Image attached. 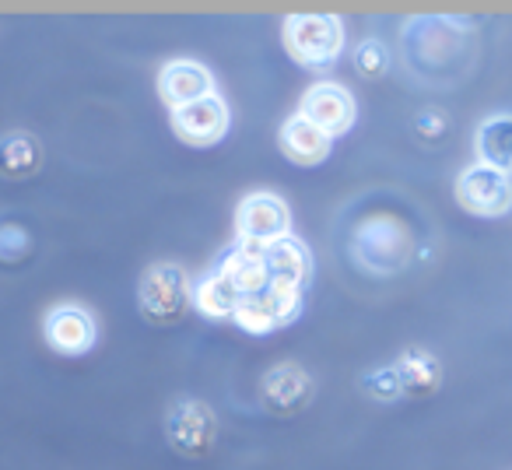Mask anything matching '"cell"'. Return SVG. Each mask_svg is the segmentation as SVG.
I'll use <instances>...</instances> for the list:
<instances>
[{
	"label": "cell",
	"instance_id": "1",
	"mask_svg": "<svg viewBox=\"0 0 512 470\" xmlns=\"http://www.w3.org/2000/svg\"><path fill=\"white\" fill-rule=\"evenodd\" d=\"M369 397L376 400H404V397H432L442 386V365L428 351H404L393 365L369 372L362 379Z\"/></svg>",
	"mask_w": 512,
	"mask_h": 470
},
{
	"label": "cell",
	"instance_id": "2",
	"mask_svg": "<svg viewBox=\"0 0 512 470\" xmlns=\"http://www.w3.org/2000/svg\"><path fill=\"white\" fill-rule=\"evenodd\" d=\"M285 50L302 67H330L344 50V22L337 15H292L285 18Z\"/></svg>",
	"mask_w": 512,
	"mask_h": 470
},
{
	"label": "cell",
	"instance_id": "3",
	"mask_svg": "<svg viewBox=\"0 0 512 470\" xmlns=\"http://www.w3.org/2000/svg\"><path fill=\"white\" fill-rule=\"evenodd\" d=\"M137 299H141V313L148 316L158 327H169L186 316V309L193 306V281L183 267L176 264H155L141 278L137 288Z\"/></svg>",
	"mask_w": 512,
	"mask_h": 470
},
{
	"label": "cell",
	"instance_id": "4",
	"mask_svg": "<svg viewBox=\"0 0 512 470\" xmlns=\"http://www.w3.org/2000/svg\"><path fill=\"white\" fill-rule=\"evenodd\" d=\"M456 200L477 218H502L512 211V176L474 162L456 179Z\"/></svg>",
	"mask_w": 512,
	"mask_h": 470
},
{
	"label": "cell",
	"instance_id": "5",
	"mask_svg": "<svg viewBox=\"0 0 512 470\" xmlns=\"http://www.w3.org/2000/svg\"><path fill=\"white\" fill-rule=\"evenodd\" d=\"M235 232H239V239L271 246L292 235V211L278 193H249L235 207Z\"/></svg>",
	"mask_w": 512,
	"mask_h": 470
},
{
	"label": "cell",
	"instance_id": "6",
	"mask_svg": "<svg viewBox=\"0 0 512 470\" xmlns=\"http://www.w3.org/2000/svg\"><path fill=\"white\" fill-rule=\"evenodd\" d=\"M299 116H306L313 127H320L323 134L334 141V137L348 134V130L355 127L358 106H355V95L344 85H337V81H320V85H313L302 95Z\"/></svg>",
	"mask_w": 512,
	"mask_h": 470
},
{
	"label": "cell",
	"instance_id": "7",
	"mask_svg": "<svg viewBox=\"0 0 512 470\" xmlns=\"http://www.w3.org/2000/svg\"><path fill=\"white\" fill-rule=\"evenodd\" d=\"M228 123H232L228 102L221 99L218 92L200 102H190V106H183V109H172V134H176L179 141L193 144V148H211V144H218L221 137L228 134Z\"/></svg>",
	"mask_w": 512,
	"mask_h": 470
},
{
	"label": "cell",
	"instance_id": "8",
	"mask_svg": "<svg viewBox=\"0 0 512 470\" xmlns=\"http://www.w3.org/2000/svg\"><path fill=\"white\" fill-rule=\"evenodd\" d=\"M355 253L369 271L390 274L407 260V232L400 221H365L355 235Z\"/></svg>",
	"mask_w": 512,
	"mask_h": 470
},
{
	"label": "cell",
	"instance_id": "9",
	"mask_svg": "<svg viewBox=\"0 0 512 470\" xmlns=\"http://www.w3.org/2000/svg\"><path fill=\"white\" fill-rule=\"evenodd\" d=\"M165 435L169 442L186 456H204L214 446V435H218V421L214 411L200 400H179L172 404L169 421H165Z\"/></svg>",
	"mask_w": 512,
	"mask_h": 470
},
{
	"label": "cell",
	"instance_id": "10",
	"mask_svg": "<svg viewBox=\"0 0 512 470\" xmlns=\"http://www.w3.org/2000/svg\"><path fill=\"white\" fill-rule=\"evenodd\" d=\"M264 253H267V246L253 243V239H235L232 250L218 260V267H214V271H218L221 278L235 288V295H239V299H249V295L264 292L267 281H271Z\"/></svg>",
	"mask_w": 512,
	"mask_h": 470
},
{
	"label": "cell",
	"instance_id": "11",
	"mask_svg": "<svg viewBox=\"0 0 512 470\" xmlns=\"http://www.w3.org/2000/svg\"><path fill=\"white\" fill-rule=\"evenodd\" d=\"M260 400L271 414H299L302 407L313 400V379L292 362L274 365L271 372H264L260 379Z\"/></svg>",
	"mask_w": 512,
	"mask_h": 470
},
{
	"label": "cell",
	"instance_id": "12",
	"mask_svg": "<svg viewBox=\"0 0 512 470\" xmlns=\"http://www.w3.org/2000/svg\"><path fill=\"white\" fill-rule=\"evenodd\" d=\"M158 95L169 109H183L214 95V74L200 60H172L158 74Z\"/></svg>",
	"mask_w": 512,
	"mask_h": 470
},
{
	"label": "cell",
	"instance_id": "13",
	"mask_svg": "<svg viewBox=\"0 0 512 470\" xmlns=\"http://www.w3.org/2000/svg\"><path fill=\"white\" fill-rule=\"evenodd\" d=\"M43 330H46V341H50V348L60 351V355H85V351L95 348V337H99L92 313H88V309H81V306L50 309Z\"/></svg>",
	"mask_w": 512,
	"mask_h": 470
},
{
	"label": "cell",
	"instance_id": "14",
	"mask_svg": "<svg viewBox=\"0 0 512 470\" xmlns=\"http://www.w3.org/2000/svg\"><path fill=\"white\" fill-rule=\"evenodd\" d=\"M330 148H334V141H330V137L323 134L320 127H313L306 116L295 113L292 120L281 127V151H285V155L292 158L295 165H320V162H327Z\"/></svg>",
	"mask_w": 512,
	"mask_h": 470
},
{
	"label": "cell",
	"instance_id": "15",
	"mask_svg": "<svg viewBox=\"0 0 512 470\" xmlns=\"http://www.w3.org/2000/svg\"><path fill=\"white\" fill-rule=\"evenodd\" d=\"M474 151H477V165H488V169L512 176V116L509 113L488 116L477 127Z\"/></svg>",
	"mask_w": 512,
	"mask_h": 470
},
{
	"label": "cell",
	"instance_id": "16",
	"mask_svg": "<svg viewBox=\"0 0 512 470\" xmlns=\"http://www.w3.org/2000/svg\"><path fill=\"white\" fill-rule=\"evenodd\" d=\"M264 260H267V274H271V281H288V285L306 288L309 274H313V260H309L306 243L295 239V235H285V239H278V243L267 246Z\"/></svg>",
	"mask_w": 512,
	"mask_h": 470
},
{
	"label": "cell",
	"instance_id": "17",
	"mask_svg": "<svg viewBox=\"0 0 512 470\" xmlns=\"http://www.w3.org/2000/svg\"><path fill=\"white\" fill-rule=\"evenodd\" d=\"M235 306H239V295L218 271L204 274L193 285V309H200L207 320H232Z\"/></svg>",
	"mask_w": 512,
	"mask_h": 470
},
{
	"label": "cell",
	"instance_id": "18",
	"mask_svg": "<svg viewBox=\"0 0 512 470\" xmlns=\"http://www.w3.org/2000/svg\"><path fill=\"white\" fill-rule=\"evenodd\" d=\"M39 162H43V151H39V141L32 134L0 137V176H32L39 169Z\"/></svg>",
	"mask_w": 512,
	"mask_h": 470
},
{
	"label": "cell",
	"instance_id": "19",
	"mask_svg": "<svg viewBox=\"0 0 512 470\" xmlns=\"http://www.w3.org/2000/svg\"><path fill=\"white\" fill-rule=\"evenodd\" d=\"M260 306L267 309V316L274 320V327H285L299 316L302 309V288L299 285H288V281H267V288L260 295Z\"/></svg>",
	"mask_w": 512,
	"mask_h": 470
},
{
	"label": "cell",
	"instance_id": "20",
	"mask_svg": "<svg viewBox=\"0 0 512 470\" xmlns=\"http://www.w3.org/2000/svg\"><path fill=\"white\" fill-rule=\"evenodd\" d=\"M355 71L362 74V78H369V81H376V78H383L386 71H390V64H393V57H390V50H386V43H379V39H362V43L355 46Z\"/></svg>",
	"mask_w": 512,
	"mask_h": 470
},
{
	"label": "cell",
	"instance_id": "21",
	"mask_svg": "<svg viewBox=\"0 0 512 470\" xmlns=\"http://www.w3.org/2000/svg\"><path fill=\"white\" fill-rule=\"evenodd\" d=\"M232 323H239L246 334H256V337L278 330L271 316H267V309L260 306V299H256V295H249V299H239V306H235V313H232Z\"/></svg>",
	"mask_w": 512,
	"mask_h": 470
},
{
	"label": "cell",
	"instance_id": "22",
	"mask_svg": "<svg viewBox=\"0 0 512 470\" xmlns=\"http://www.w3.org/2000/svg\"><path fill=\"white\" fill-rule=\"evenodd\" d=\"M446 130H449V116L442 109H421L414 116V134L425 137V141H442Z\"/></svg>",
	"mask_w": 512,
	"mask_h": 470
},
{
	"label": "cell",
	"instance_id": "23",
	"mask_svg": "<svg viewBox=\"0 0 512 470\" xmlns=\"http://www.w3.org/2000/svg\"><path fill=\"white\" fill-rule=\"evenodd\" d=\"M25 250H29V235L22 228L4 225V232H0V257H22Z\"/></svg>",
	"mask_w": 512,
	"mask_h": 470
}]
</instances>
